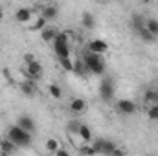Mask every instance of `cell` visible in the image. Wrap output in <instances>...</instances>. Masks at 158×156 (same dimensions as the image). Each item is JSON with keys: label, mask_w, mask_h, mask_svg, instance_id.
Masks as SVG:
<instances>
[{"label": "cell", "mask_w": 158, "mask_h": 156, "mask_svg": "<svg viewBox=\"0 0 158 156\" xmlns=\"http://www.w3.org/2000/svg\"><path fill=\"white\" fill-rule=\"evenodd\" d=\"M81 59H83L88 74H94V76H103L105 74V66L107 64H105V59H103L101 53H92V51L86 50L81 55Z\"/></svg>", "instance_id": "1"}, {"label": "cell", "mask_w": 158, "mask_h": 156, "mask_svg": "<svg viewBox=\"0 0 158 156\" xmlns=\"http://www.w3.org/2000/svg\"><path fill=\"white\" fill-rule=\"evenodd\" d=\"M7 138H9L11 142H15L19 147H28V145L31 143V132L24 130V129L19 127V125H11V127L7 129Z\"/></svg>", "instance_id": "2"}, {"label": "cell", "mask_w": 158, "mask_h": 156, "mask_svg": "<svg viewBox=\"0 0 158 156\" xmlns=\"http://www.w3.org/2000/svg\"><path fill=\"white\" fill-rule=\"evenodd\" d=\"M70 37H72V31H59V35L52 42L55 51H57V57H68L70 55V40H72Z\"/></svg>", "instance_id": "3"}, {"label": "cell", "mask_w": 158, "mask_h": 156, "mask_svg": "<svg viewBox=\"0 0 158 156\" xmlns=\"http://www.w3.org/2000/svg\"><path fill=\"white\" fill-rule=\"evenodd\" d=\"M22 72H24L26 77L33 79V81H40V79L44 77V66L40 64L37 59L31 61V63H28V64H24L22 66Z\"/></svg>", "instance_id": "4"}, {"label": "cell", "mask_w": 158, "mask_h": 156, "mask_svg": "<svg viewBox=\"0 0 158 156\" xmlns=\"http://www.w3.org/2000/svg\"><path fill=\"white\" fill-rule=\"evenodd\" d=\"M114 109H116V112L119 116H132V114H136L138 105L134 101H131V99H118Z\"/></svg>", "instance_id": "5"}, {"label": "cell", "mask_w": 158, "mask_h": 156, "mask_svg": "<svg viewBox=\"0 0 158 156\" xmlns=\"http://www.w3.org/2000/svg\"><path fill=\"white\" fill-rule=\"evenodd\" d=\"M92 147H94L96 153H99V154H109V156H112L114 149H116L114 142H109V140H103V138H98Z\"/></svg>", "instance_id": "6"}, {"label": "cell", "mask_w": 158, "mask_h": 156, "mask_svg": "<svg viewBox=\"0 0 158 156\" xmlns=\"http://www.w3.org/2000/svg\"><path fill=\"white\" fill-rule=\"evenodd\" d=\"M68 110L72 116H83L86 112V101L83 97H72L68 103Z\"/></svg>", "instance_id": "7"}, {"label": "cell", "mask_w": 158, "mask_h": 156, "mask_svg": "<svg viewBox=\"0 0 158 156\" xmlns=\"http://www.w3.org/2000/svg\"><path fill=\"white\" fill-rule=\"evenodd\" d=\"M57 35H59V30H57L53 24H50V22L40 30V40H42L44 44H52Z\"/></svg>", "instance_id": "8"}, {"label": "cell", "mask_w": 158, "mask_h": 156, "mask_svg": "<svg viewBox=\"0 0 158 156\" xmlns=\"http://www.w3.org/2000/svg\"><path fill=\"white\" fill-rule=\"evenodd\" d=\"M13 18H15V22H19V24H28V22L33 20V9H31V7H19V9L15 11Z\"/></svg>", "instance_id": "9"}, {"label": "cell", "mask_w": 158, "mask_h": 156, "mask_svg": "<svg viewBox=\"0 0 158 156\" xmlns=\"http://www.w3.org/2000/svg\"><path fill=\"white\" fill-rule=\"evenodd\" d=\"M19 88H20V92H22L26 97H33V96L37 94V81L26 77L24 81L19 83Z\"/></svg>", "instance_id": "10"}, {"label": "cell", "mask_w": 158, "mask_h": 156, "mask_svg": "<svg viewBox=\"0 0 158 156\" xmlns=\"http://www.w3.org/2000/svg\"><path fill=\"white\" fill-rule=\"evenodd\" d=\"M99 94H101L103 101H110L114 97V83H112V79H103V83L99 86Z\"/></svg>", "instance_id": "11"}, {"label": "cell", "mask_w": 158, "mask_h": 156, "mask_svg": "<svg viewBox=\"0 0 158 156\" xmlns=\"http://www.w3.org/2000/svg\"><path fill=\"white\" fill-rule=\"evenodd\" d=\"M86 50L88 51H92V53H107L109 51V44L105 42V40H101V39H92L88 44H86Z\"/></svg>", "instance_id": "12"}, {"label": "cell", "mask_w": 158, "mask_h": 156, "mask_svg": "<svg viewBox=\"0 0 158 156\" xmlns=\"http://www.w3.org/2000/svg\"><path fill=\"white\" fill-rule=\"evenodd\" d=\"M17 125L19 127H22L24 130H28V132H35V121H33V117L26 116V114H22V116L17 117Z\"/></svg>", "instance_id": "13"}, {"label": "cell", "mask_w": 158, "mask_h": 156, "mask_svg": "<svg viewBox=\"0 0 158 156\" xmlns=\"http://www.w3.org/2000/svg\"><path fill=\"white\" fill-rule=\"evenodd\" d=\"M17 151H19V145L15 142H11L9 138L0 140V153L2 154H11V153H17Z\"/></svg>", "instance_id": "14"}, {"label": "cell", "mask_w": 158, "mask_h": 156, "mask_svg": "<svg viewBox=\"0 0 158 156\" xmlns=\"http://www.w3.org/2000/svg\"><path fill=\"white\" fill-rule=\"evenodd\" d=\"M40 15H42L48 22H53V20L59 17V9H57V6H44V7L40 9Z\"/></svg>", "instance_id": "15"}, {"label": "cell", "mask_w": 158, "mask_h": 156, "mask_svg": "<svg viewBox=\"0 0 158 156\" xmlns=\"http://www.w3.org/2000/svg\"><path fill=\"white\" fill-rule=\"evenodd\" d=\"M81 24H83V28L85 30H94L96 28V17L90 13V11H83V15H81Z\"/></svg>", "instance_id": "16"}, {"label": "cell", "mask_w": 158, "mask_h": 156, "mask_svg": "<svg viewBox=\"0 0 158 156\" xmlns=\"http://www.w3.org/2000/svg\"><path fill=\"white\" fill-rule=\"evenodd\" d=\"M77 138L81 142H85V143H90V142H92V130H90V127H88L86 123H81V125H79Z\"/></svg>", "instance_id": "17"}, {"label": "cell", "mask_w": 158, "mask_h": 156, "mask_svg": "<svg viewBox=\"0 0 158 156\" xmlns=\"http://www.w3.org/2000/svg\"><path fill=\"white\" fill-rule=\"evenodd\" d=\"M46 24H48V20H46L42 15H37V17L31 20V24L28 26V30H30V31H40V30H42Z\"/></svg>", "instance_id": "18"}, {"label": "cell", "mask_w": 158, "mask_h": 156, "mask_svg": "<svg viewBox=\"0 0 158 156\" xmlns=\"http://www.w3.org/2000/svg\"><path fill=\"white\" fill-rule=\"evenodd\" d=\"M143 101H145V105H147V107L158 103V90H156V88H147V90H145V94H143Z\"/></svg>", "instance_id": "19"}, {"label": "cell", "mask_w": 158, "mask_h": 156, "mask_svg": "<svg viewBox=\"0 0 158 156\" xmlns=\"http://www.w3.org/2000/svg\"><path fill=\"white\" fill-rule=\"evenodd\" d=\"M48 94H50V97H53V99H61V97H63V88H61L57 83H50V84H48Z\"/></svg>", "instance_id": "20"}, {"label": "cell", "mask_w": 158, "mask_h": 156, "mask_svg": "<svg viewBox=\"0 0 158 156\" xmlns=\"http://www.w3.org/2000/svg\"><path fill=\"white\" fill-rule=\"evenodd\" d=\"M59 145H61V142H59L57 138H48V140H46V143H44V149H46V153L55 154V151L59 149Z\"/></svg>", "instance_id": "21"}, {"label": "cell", "mask_w": 158, "mask_h": 156, "mask_svg": "<svg viewBox=\"0 0 158 156\" xmlns=\"http://www.w3.org/2000/svg\"><path fill=\"white\" fill-rule=\"evenodd\" d=\"M136 33H138V37L143 40V42H155V40H156V37H155V35H153V33H151L145 26H142Z\"/></svg>", "instance_id": "22"}, {"label": "cell", "mask_w": 158, "mask_h": 156, "mask_svg": "<svg viewBox=\"0 0 158 156\" xmlns=\"http://www.w3.org/2000/svg\"><path fill=\"white\" fill-rule=\"evenodd\" d=\"M59 64L64 72H74V61L70 59V55L68 57H59Z\"/></svg>", "instance_id": "23"}, {"label": "cell", "mask_w": 158, "mask_h": 156, "mask_svg": "<svg viewBox=\"0 0 158 156\" xmlns=\"http://www.w3.org/2000/svg\"><path fill=\"white\" fill-rule=\"evenodd\" d=\"M145 28H147L155 37H158V18H145Z\"/></svg>", "instance_id": "24"}, {"label": "cell", "mask_w": 158, "mask_h": 156, "mask_svg": "<svg viewBox=\"0 0 158 156\" xmlns=\"http://www.w3.org/2000/svg\"><path fill=\"white\" fill-rule=\"evenodd\" d=\"M77 153L79 154H96L94 147H92L90 143H85V142H81V145L77 147Z\"/></svg>", "instance_id": "25"}, {"label": "cell", "mask_w": 158, "mask_h": 156, "mask_svg": "<svg viewBox=\"0 0 158 156\" xmlns=\"http://www.w3.org/2000/svg\"><path fill=\"white\" fill-rule=\"evenodd\" d=\"M79 125H81L79 119H72V121L68 123V129H66V130H68L70 136H77L79 134Z\"/></svg>", "instance_id": "26"}, {"label": "cell", "mask_w": 158, "mask_h": 156, "mask_svg": "<svg viewBox=\"0 0 158 156\" xmlns=\"http://www.w3.org/2000/svg\"><path fill=\"white\" fill-rule=\"evenodd\" d=\"M74 72H76L77 76H85V74H86V66H85L83 59H77V61H74Z\"/></svg>", "instance_id": "27"}, {"label": "cell", "mask_w": 158, "mask_h": 156, "mask_svg": "<svg viewBox=\"0 0 158 156\" xmlns=\"http://www.w3.org/2000/svg\"><path fill=\"white\" fill-rule=\"evenodd\" d=\"M147 117H149L151 121H158V103L147 107Z\"/></svg>", "instance_id": "28"}, {"label": "cell", "mask_w": 158, "mask_h": 156, "mask_svg": "<svg viewBox=\"0 0 158 156\" xmlns=\"http://www.w3.org/2000/svg\"><path fill=\"white\" fill-rule=\"evenodd\" d=\"M55 156H70V149H66V147H61V145H59V149L55 151Z\"/></svg>", "instance_id": "29"}, {"label": "cell", "mask_w": 158, "mask_h": 156, "mask_svg": "<svg viewBox=\"0 0 158 156\" xmlns=\"http://www.w3.org/2000/svg\"><path fill=\"white\" fill-rule=\"evenodd\" d=\"M31 61H35V55H33V53H26V55H24V64H28V63H31Z\"/></svg>", "instance_id": "30"}, {"label": "cell", "mask_w": 158, "mask_h": 156, "mask_svg": "<svg viewBox=\"0 0 158 156\" xmlns=\"http://www.w3.org/2000/svg\"><path fill=\"white\" fill-rule=\"evenodd\" d=\"M4 18V7H2V4H0V20Z\"/></svg>", "instance_id": "31"}, {"label": "cell", "mask_w": 158, "mask_h": 156, "mask_svg": "<svg viewBox=\"0 0 158 156\" xmlns=\"http://www.w3.org/2000/svg\"><path fill=\"white\" fill-rule=\"evenodd\" d=\"M142 2H143V4H153L155 0H142Z\"/></svg>", "instance_id": "32"}, {"label": "cell", "mask_w": 158, "mask_h": 156, "mask_svg": "<svg viewBox=\"0 0 158 156\" xmlns=\"http://www.w3.org/2000/svg\"><path fill=\"white\" fill-rule=\"evenodd\" d=\"M99 2H110V0H99Z\"/></svg>", "instance_id": "33"}]
</instances>
